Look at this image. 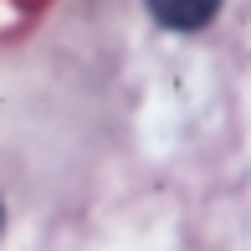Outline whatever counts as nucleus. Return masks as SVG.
<instances>
[{"mask_svg":"<svg viewBox=\"0 0 251 251\" xmlns=\"http://www.w3.org/2000/svg\"><path fill=\"white\" fill-rule=\"evenodd\" d=\"M215 10H221V0H149V16L169 31H200L210 26Z\"/></svg>","mask_w":251,"mask_h":251,"instance_id":"obj_1","label":"nucleus"}]
</instances>
